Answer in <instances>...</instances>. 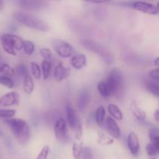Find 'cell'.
Instances as JSON below:
<instances>
[{
  "label": "cell",
  "instance_id": "cell-36",
  "mask_svg": "<svg viewBox=\"0 0 159 159\" xmlns=\"http://www.w3.org/2000/svg\"><path fill=\"white\" fill-rule=\"evenodd\" d=\"M50 147L49 145H44L40 152H39L38 155H37V159H48V156L49 155Z\"/></svg>",
  "mask_w": 159,
  "mask_h": 159
},
{
  "label": "cell",
  "instance_id": "cell-8",
  "mask_svg": "<svg viewBox=\"0 0 159 159\" xmlns=\"http://www.w3.org/2000/svg\"><path fill=\"white\" fill-rule=\"evenodd\" d=\"M19 5L23 9L26 10L38 11L46 9L48 7V3L43 1H37V0H21L19 2Z\"/></svg>",
  "mask_w": 159,
  "mask_h": 159
},
{
  "label": "cell",
  "instance_id": "cell-40",
  "mask_svg": "<svg viewBox=\"0 0 159 159\" xmlns=\"http://www.w3.org/2000/svg\"><path fill=\"white\" fill-rule=\"evenodd\" d=\"M154 65L156 66V68H158V66H159V58L158 57H156V58L154 60Z\"/></svg>",
  "mask_w": 159,
  "mask_h": 159
},
{
  "label": "cell",
  "instance_id": "cell-39",
  "mask_svg": "<svg viewBox=\"0 0 159 159\" xmlns=\"http://www.w3.org/2000/svg\"><path fill=\"white\" fill-rule=\"evenodd\" d=\"M154 116H155V120H156V122H159V110L157 109L155 111V113H154Z\"/></svg>",
  "mask_w": 159,
  "mask_h": 159
},
{
  "label": "cell",
  "instance_id": "cell-19",
  "mask_svg": "<svg viewBox=\"0 0 159 159\" xmlns=\"http://www.w3.org/2000/svg\"><path fill=\"white\" fill-rule=\"evenodd\" d=\"M98 91H99V94L102 96V97H110V96H113L112 94V91L110 89V86L107 84L106 81H100L97 85Z\"/></svg>",
  "mask_w": 159,
  "mask_h": 159
},
{
  "label": "cell",
  "instance_id": "cell-7",
  "mask_svg": "<svg viewBox=\"0 0 159 159\" xmlns=\"http://www.w3.org/2000/svg\"><path fill=\"white\" fill-rule=\"evenodd\" d=\"M158 5V2L155 6V5L145 2H134L132 3V7L136 10L142 12L144 13L149 14V15H158L159 12Z\"/></svg>",
  "mask_w": 159,
  "mask_h": 159
},
{
  "label": "cell",
  "instance_id": "cell-38",
  "mask_svg": "<svg viewBox=\"0 0 159 159\" xmlns=\"http://www.w3.org/2000/svg\"><path fill=\"white\" fill-rule=\"evenodd\" d=\"M149 78H150L151 80L154 81L155 82H158L159 81V68H155V69H152V71H150L148 74Z\"/></svg>",
  "mask_w": 159,
  "mask_h": 159
},
{
  "label": "cell",
  "instance_id": "cell-35",
  "mask_svg": "<svg viewBox=\"0 0 159 159\" xmlns=\"http://www.w3.org/2000/svg\"><path fill=\"white\" fill-rule=\"evenodd\" d=\"M16 113L15 110H0V117L6 119H11Z\"/></svg>",
  "mask_w": 159,
  "mask_h": 159
},
{
  "label": "cell",
  "instance_id": "cell-18",
  "mask_svg": "<svg viewBox=\"0 0 159 159\" xmlns=\"http://www.w3.org/2000/svg\"><path fill=\"white\" fill-rule=\"evenodd\" d=\"M107 110H108L109 113L111 115V117L115 120H122L124 118V114H123L122 111L116 104H110L107 107Z\"/></svg>",
  "mask_w": 159,
  "mask_h": 159
},
{
  "label": "cell",
  "instance_id": "cell-12",
  "mask_svg": "<svg viewBox=\"0 0 159 159\" xmlns=\"http://www.w3.org/2000/svg\"><path fill=\"white\" fill-rule=\"evenodd\" d=\"M70 68L65 67L61 62H59L56 65L55 68L54 70V77L57 82H61L62 81L68 79V76L70 75Z\"/></svg>",
  "mask_w": 159,
  "mask_h": 159
},
{
  "label": "cell",
  "instance_id": "cell-34",
  "mask_svg": "<svg viewBox=\"0 0 159 159\" xmlns=\"http://www.w3.org/2000/svg\"><path fill=\"white\" fill-rule=\"evenodd\" d=\"M39 52H40V54L41 55V57L43 58V60L50 61L53 57V52L51 50L49 49V48H40Z\"/></svg>",
  "mask_w": 159,
  "mask_h": 159
},
{
  "label": "cell",
  "instance_id": "cell-41",
  "mask_svg": "<svg viewBox=\"0 0 159 159\" xmlns=\"http://www.w3.org/2000/svg\"><path fill=\"white\" fill-rule=\"evenodd\" d=\"M4 9V2L0 0V11H2Z\"/></svg>",
  "mask_w": 159,
  "mask_h": 159
},
{
  "label": "cell",
  "instance_id": "cell-33",
  "mask_svg": "<svg viewBox=\"0 0 159 159\" xmlns=\"http://www.w3.org/2000/svg\"><path fill=\"white\" fill-rule=\"evenodd\" d=\"M159 148L154 145L152 143H148L146 145V153L149 156H155L158 154Z\"/></svg>",
  "mask_w": 159,
  "mask_h": 159
},
{
  "label": "cell",
  "instance_id": "cell-17",
  "mask_svg": "<svg viewBox=\"0 0 159 159\" xmlns=\"http://www.w3.org/2000/svg\"><path fill=\"white\" fill-rule=\"evenodd\" d=\"M90 101V94L87 90L84 89L79 93V96H78V108L79 110L82 111L85 109L87 107L88 103Z\"/></svg>",
  "mask_w": 159,
  "mask_h": 159
},
{
  "label": "cell",
  "instance_id": "cell-27",
  "mask_svg": "<svg viewBox=\"0 0 159 159\" xmlns=\"http://www.w3.org/2000/svg\"><path fill=\"white\" fill-rule=\"evenodd\" d=\"M0 74H2V75H15V71L14 68L9 66L6 63L0 61Z\"/></svg>",
  "mask_w": 159,
  "mask_h": 159
},
{
  "label": "cell",
  "instance_id": "cell-42",
  "mask_svg": "<svg viewBox=\"0 0 159 159\" xmlns=\"http://www.w3.org/2000/svg\"><path fill=\"white\" fill-rule=\"evenodd\" d=\"M151 159H156V158H151Z\"/></svg>",
  "mask_w": 159,
  "mask_h": 159
},
{
  "label": "cell",
  "instance_id": "cell-5",
  "mask_svg": "<svg viewBox=\"0 0 159 159\" xmlns=\"http://www.w3.org/2000/svg\"><path fill=\"white\" fill-rule=\"evenodd\" d=\"M84 47L89 51L95 53V54L99 55L102 58V60L107 64H111L113 61V56L110 54V53L107 51V49L103 48L100 43H97L96 41L93 40H84Z\"/></svg>",
  "mask_w": 159,
  "mask_h": 159
},
{
  "label": "cell",
  "instance_id": "cell-31",
  "mask_svg": "<svg viewBox=\"0 0 159 159\" xmlns=\"http://www.w3.org/2000/svg\"><path fill=\"white\" fill-rule=\"evenodd\" d=\"M30 68L34 77L36 79H40L41 78V70H40V67L39 66L38 64L35 63V62H31Z\"/></svg>",
  "mask_w": 159,
  "mask_h": 159
},
{
  "label": "cell",
  "instance_id": "cell-26",
  "mask_svg": "<svg viewBox=\"0 0 159 159\" xmlns=\"http://www.w3.org/2000/svg\"><path fill=\"white\" fill-rule=\"evenodd\" d=\"M149 138L152 144L159 148V133L157 127H153L149 131Z\"/></svg>",
  "mask_w": 159,
  "mask_h": 159
},
{
  "label": "cell",
  "instance_id": "cell-23",
  "mask_svg": "<svg viewBox=\"0 0 159 159\" xmlns=\"http://www.w3.org/2000/svg\"><path fill=\"white\" fill-rule=\"evenodd\" d=\"M106 110L103 107H99L96 109V113H95V120L96 124L99 126H101L103 124L105 120Z\"/></svg>",
  "mask_w": 159,
  "mask_h": 159
},
{
  "label": "cell",
  "instance_id": "cell-32",
  "mask_svg": "<svg viewBox=\"0 0 159 159\" xmlns=\"http://www.w3.org/2000/svg\"><path fill=\"white\" fill-rule=\"evenodd\" d=\"M75 139L77 141H80L83 135V130H82V124L80 119H78L77 123H76L75 127Z\"/></svg>",
  "mask_w": 159,
  "mask_h": 159
},
{
  "label": "cell",
  "instance_id": "cell-3",
  "mask_svg": "<svg viewBox=\"0 0 159 159\" xmlns=\"http://www.w3.org/2000/svg\"><path fill=\"white\" fill-rule=\"evenodd\" d=\"M4 51L10 55H16L17 51L23 49V40L18 35L12 34H3L0 37Z\"/></svg>",
  "mask_w": 159,
  "mask_h": 159
},
{
  "label": "cell",
  "instance_id": "cell-25",
  "mask_svg": "<svg viewBox=\"0 0 159 159\" xmlns=\"http://www.w3.org/2000/svg\"><path fill=\"white\" fill-rule=\"evenodd\" d=\"M83 143L75 142L72 145V155L75 159H81L83 152Z\"/></svg>",
  "mask_w": 159,
  "mask_h": 159
},
{
  "label": "cell",
  "instance_id": "cell-37",
  "mask_svg": "<svg viewBox=\"0 0 159 159\" xmlns=\"http://www.w3.org/2000/svg\"><path fill=\"white\" fill-rule=\"evenodd\" d=\"M82 159H93V151L90 148L85 147L83 148V152H82V156H81Z\"/></svg>",
  "mask_w": 159,
  "mask_h": 159
},
{
  "label": "cell",
  "instance_id": "cell-21",
  "mask_svg": "<svg viewBox=\"0 0 159 159\" xmlns=\"http://www.w3.org/2000/svg\"><path fill=\"white\" fill-rule=\"evenodd\" d=\"M23 89L25 93L27 95H30L34 89V83L32 77L30 75H26L23 78Z\"/></svg>",
  "mask_w": 159,
  "mask_h": 159
},
{
  "label": "cell",
  "instance_id": "cell-6",
  "mask_svg": "<svg viewBox=\"0 0 159 159\" xmlns=\"http://www.w3.org/2000/svg\"><path fill=\"white\" fill-rule=\"evenodd\" d=\"M52 47L57 55L63 58L72 57L74 54V48L69 43L60 39H55L53 40Z\"/></svg>",
  "mask_w": 159,
  "mask_h": 159
},
{
  "label": "cell",
  "instance_id": "cell-16",
  "mask_svg": "<svg viewBox=\"0 0 159 159\" xmlns=\"http://www.w3.org/2000/svg\"><path fill=\"white\" fill-rule=\"evenodd\" d=\"M65 110H66L67 120H68V124H69L71 128L75 129V125H76V123H77V120L78 119H79V117H77V115H76L75 111L74 108H73L72 106L71 105L70 102H68V103L66 104Z\"/></svg>",
  "mask_w": 159,
  "mask_h": 159
},
{
  "label": "cell",
  "instance_id": "cell-28",
  "mask_svg": "<svg viewBox=\"0 0 159 159\" xmlns=\"http://www.w3.org/2000/svg\"><path fill=\"white\" fill-rule=\"evenodd\" d=\"M23 49L24 51L25 54H27V55H31L35 51V46H34V43L31 40H23Z\"/></svg>",
  "mask_w": 159,
  "mask_h": 159
},
{
  "label": "cell",
  "instance_id": "cell-22",
  "mask_svg": "<svg viewBox=\"0 0 159 159\" xmlns=\"http://www.w3.org/2000/svg\"><path fill=\"white\" fill-rule=\"evenodd\" d=\"M144 87L150 92L152 94L155 96L156 97L159 96V91H158V83L155 82L151 79H145L144 82Z\"/></svg>",
  "mask_w": 159,
  "mask_h": 159
},
{
  "label": "cell",
  "instance_id": "cell-30",
  "mask_svg": "<svg viewBox=\"0 0 159 159\" xmlns=\"http://www.w3.org/2000/svg\"><path fill=\"white\" fill-rule=\"evenodd\" d=\"M15 71V74H16L17 75L21 76V77H26V75H29V71L26 68V67L25 66V65L23 64H20V65H17L16 69H14Z\"/></svg>",
  "mask_w": 159,
  "mask_h": 159
},
{
  "label": "cell",
  "instance_id": "cell-2",
  "mask_svg": "<svg viewBox=\"0 0 159 159\" xmlns=\"http://www.w3.org/2000/svg\"><path fill=\"white\" fill-rule=\"evenodd\" d=\"M5 122L13 134L16 139L21 144H25L30 139V127L24 120L19 118L6 119Z\"/></svg>",
  "mask_w": 159,
  "mask_h": 159
},
{
  "label": "cell",
  "instance_id": "cell-13",
  "mask_svg": "<svg viewBox=\"0 0 159 159\" xmlns=\"http://www.w3.org/2000/svg\"><path fill=\"white\" fill-rule=\"evenodd\" d=\"M66 121L64 118H60L54 124V134L59 141H63L66 138Z\"/></svg>",
  "mask_w": 159,
  "mask_h": 159
},
{
  "label": "cell",
  "instance_id": "cell-29",
  "mask_svg": "<svg viewBox=\"0 0 159 159\" xmlns=\"http://www.w3.org/2000/svg\"><path fill=\"white\" fill-rule=\"evenodd\" d=\"M0 84L8 89H12L14 87V82L9 76L0 75Z\"/></svg>",
  "mask_w": 159,
  "mask_h": 159
},
{
  "label": "cell",
  "instance_id": "cell-10",
  "mask_svg": "<svg viewBox=\"0 0 159 159\" xmlns=\"http://www.w3.org/2000/svg\"><path fill=\"white\" fill-rule=\"evenodd\" d=\"M20 95L16 92H10L0 98V106L5 107L17 105L20 102Z\"/></svg>",
  "mask_w": 159,
  "mask_h": 159
},
{
  "label": "cell",
  "instance_id": "cell-24",
  "mask_svg": "<svg viewBox=\"0 0 159 159\" xmlns=\"http://www.w3.org/2000/svg\"><path fill=\"white\" fill-rule=\"evenodd\" d=\"M51 61L48 60H43L41 62V71H42V76L44 80L48 79L50 75V72H51Z\"/></svg>",
  "mask_w": 159,
  "mask_h": 159
},
{
  "label": "cell",
  "instance_id": "cell-15",
  "mask_svg": "<svg viewBox=\"0 0 159 159\" xmlns=\"http://www.w3.org/2000/svg\"><path fill=\"white\" fill-rule=\"evenodd\" d=\"M130 110L134 116H135V118L139 121H144L147 118V114H146L145 111L139 107L136 101H132L130 102Z\"/></svg>",
  "mask_w": 159,
  "mask_h": 159
},
{
  "label": "cell",
  "instance_id": "cell-4",
  "mask_svg": "<svg viewBox=\"0 0 159 159\" xmlns=\"http://www.w3.org/2000/svg\"><path fill=\"white\" fill-rule=\"evenodd\" d=\"M106 82L110 86L113 96L119 94L122 91V89L124 88V76H123L122 72L116 68L113 69L109 73Z\"/></svg>",
  "mask_w": 159,
  "mask_h": 159
},
{
  "label": "cell",
  "instance_id": "cell-9",
  "mask_svg": "<svg viewBox=\"0 0 159 159\" xmlns=\"http://www.w3.org/2000/svg\"><path fill=\"white\" fill-rule=\"evenodd\" d=\"M106 128H107V133L113 139H119L120 138V128L116 120H113L111 116H108L106 120Z\"/></svg>",
  "mask_w": 159,
  "mask_h": 159
},
{
  "label": "cell",
  "instance_id": "cell-20",
  "mask_svg": "<svg viewBox=\"0 0 159 159\" xmlns=\"http://www.w3.org/2000/svg\"><path fill=\"white\" fill-rule=\"evenodd\" d=\"M114 142V139L110 136L106 134L105 133L101 131H98L97 143L102 146H109Z\"/></svg>",
  "mask_w": 159,
  "mask_h": 159
},
{
  "label": "cell",
  "instance_id": "cell-11",
  "mask_svg": "<svg viewBox=\"0 0 159 159\" xmlns=\"http://www.w3.org/2000/svg\"><path fill=\"white\" fill-rule=\"evenodd\" d=\"M127 147L131 155H138L140 151V141L138 134L134 132H130L127 136Z\"/></svg>",
  "mask_w": 159,
  "mask_h": 159
},
{
  "label": "cell",
  "instance_id": "cell-1",
  "mask_svg": "<svg viewBox=\"0 0 159 159\" xmlns=\"http://www.w3.org/2000/svg\"><path fill=\"white\" fill-rule=\"evenodd\" d=\"M12 16L17 22L27 27L40 31H48L49 30V26L46 22L30 12L15 11L12 13Z\"/></svg>",
  "mask_w": 159,
  "mask_h": 159
},
{
  "label": "cell",
  "instance_id": "cell-14",
  "mask_svg": "<svg viewBox=\"0 0 159 159\" xmlns=\"http://www.w3.org/2000/svg\"><path fill=\"white\" fill-rule=\"evenodd\" d=\"M71 65L76 70H81L86 66L87 57L84 54H78L73 55L70 60Z\"/></svg>",
  "mask_w": 159,
  "mask_h": 159
}]
</instances>
